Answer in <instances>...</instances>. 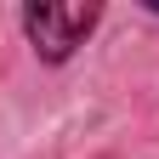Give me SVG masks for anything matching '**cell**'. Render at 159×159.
<instances>
[{
    "mask_svg": "<svg viewBox=\"0 0 159 159\" xmlns=\"http://www.w3.org/2000/svg\"><path fill=\"white\" fill-rule=\"evenodd\" d=\"M102 6H57V0H29L23 6V34L40 63H68L85 46V34L97 29Z\"/></svg>",
    "mask_w": 159,
    "mask_h": 159,
    "instance_id": "6da1fadb",
    "label": "cell"
},
{
    "mask_svg": "<svg viewBox=\"0 0 159 159\" xmlns=\"http://www.w3.org/2000/svg\"><path fill=\"white\" fill-rule=\"evenodd\" d=\"M142 6H148V11H159V0H142Z\"/></svg>",
    "mask_w": 159,
    "mask_h": 159,
    "instance_id": "7a4b0ae2",
    "label": "cell"
}]
</instances>
